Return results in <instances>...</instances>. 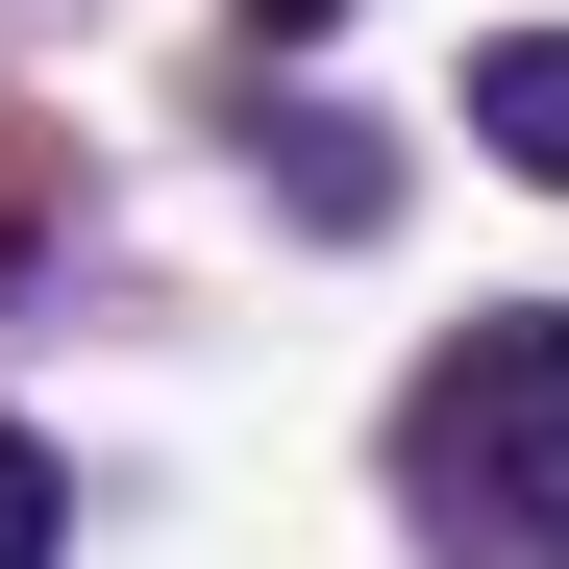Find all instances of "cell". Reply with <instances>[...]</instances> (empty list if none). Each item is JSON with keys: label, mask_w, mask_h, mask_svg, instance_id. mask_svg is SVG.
I'll return each instance as SVG.
<instances>
[{"label": "cell", "mask_w": 569, "mask_h": 569, "mask_svg": "<svg viewBox=\"0 0 569 569\" xmlns=\"http://www.w3.org/2000/svg\"><path fill=\"white\" fill-rule=\"evenodd\" d=\"M397 496L446 569H569V322H470L421 347V397H397Z\"/></svg>", "instance_id": "1"}, {"label": "cell", "mask_w": 569, "mask_h": 569, "mask_svg": "<svg viewBox=\"0 0 569 569\" xmlns=\"http://www.w3.org/2000/svg\"><path fill=\"white\" fill-rule=\"evenodd\" d=\"M248 173H272L322 248H371V223H397V149H371V124H322V100H272V124H248Z\"/></svg>", "instance_id": "2"}, {"label": "cell", "mask_w": 569, "mask_h": 569, "mask_svg": "<svg viewBox=\"0 0 569 569\" xmlns=\"http://www.w3.org/2000/svg\"><path fill=\"white\" fill-rule=\"evenodd\" d=\"M470 149L569 199V26H496V50H470Z\"/></svg>", "instance_id": "3"}, {"label": "cell", "mask_w": 569, "mask_h": 569, "mask_svg": "<svg viewBox=\"0 0 569 569\" xmlns=\"http://www.w3.org/2000/svg\"><path fill=\"white\" fill-rule=\"evenodd\" d=\"M50 545H74V470H50L26 421H0V569H50Z\"/></svg>", "instance_id": "4"}, {"label": "cell", "mask_w": 569, "mask_h": 569, "mask_svg": "<svg viewBox=\"0 0 569 569\" xmlns=\"http://www.w3.org/2000/svg\"><path fill=\"white\" fill-rule=\"evenodd\" d=\"M248 26H272V50H322V26H347V0H248Z\"/></svg>", "instance_id": "5"}]
</instances>
